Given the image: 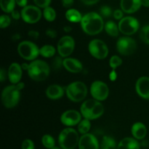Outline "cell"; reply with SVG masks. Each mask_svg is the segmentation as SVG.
<instances>
[{"instance_id":"1","label":"cell","mask_w":149,"mask_h":149,"mask_svg":"<svg viewBox=\"0 0 149 149\" xmlns=\"http://www.w3.org/2000/svg\"><path fill=\"white\" fill-rule=\"evenodd\" d=\"M81 28L87 34L94 36L98 34L104 28V23L101 16L96 13H89L81 19Z\"/></svg>"},{"instance_id":"2","label":"cell","mask_w":149,"mask_h":149,"mask_svg":"<svg viewBox=\"0 0 149 149\" xmlns=\"http://www.w3.org/2000/svg\"><path fill=\"white\" fill-rule=\"evenodd\" d=\"M24 87L23 82L6 87L1 93V102L7 109L16 106L20 98V90Z\"/></svg>"},{"instance_id":"3","label":"cell","mask_w":149,"mask_h":149,"mask_svg":"<svg viewBox=\"0 0 149 149\" xmlns=\"http://www.w3.org/2000/svg\"><path fill=\"white\" fill-rule=\"evenodd\" d=\"M27 71L31 79L36 81H42L49 77L50 68L46 62L41 60H36L29 64V68Z\"/></svg>"},{"instance_id":"4","label":"cell","mask_w":149,"mask_h":149,"mask_svg":"<svg viewBox=\"0 0 149 149\" xmlns=\"http://www.w3.org/2000/svg\"><path fill=\"white\" fill-rule=\"evenodd\" d=\"M79 139L78 132L68 127L61 131L58 136V143L62 149H74L79 145Z\"/></svg>"},{"instance_id":"5","label":"cell","mask_w":149,"mask_h":149,"mask_svg":"<svg viewBox=\"0 0 149 149\" xmlns=\"http://www.w3.org/2000/svg\"><path fill=\"white\" fill-rule=\"evenodd\" d=\"M67 97L74 102H80L84 100L87 95V87L84 83L77 81L67 86Z\"/></svg>"},{"instance_id":"6","label":"cell","mask_w":149,"mask_h":149,"mask_svg":"<svg viewBox=\"0 0 149 149\" xmlns=\"http://www.w3.org/2000/svg\"><path fill=\"white\" fill-rule=\"evenodd\" d=\"M17 52L21 58L26 61H33L39 55V49L34 43L23 41L18 45Z\"/></svg>"},{"instance_id":"7","label":"cell","mask_w":149,"mask_h":149,"mask_svg":"<svg viewBox=\"0 0 149 149\" xmlns=\"http://www.w3.org/2000/svg\"><path fill=\"white\" fill-rule=\"evenodd\" d=\"M90 54L96 59H105L109 55V49L104 42L100 39H93L88 46Z\"/></svg>"},{"instance_id":"8","label":"cell","mask_w":149,"mask_h":149,"mask_svg":"<svg viewBox=\"0 0 149 149\" xmlns=\"http://www.w3.org/2000/svg\"><path fill=\"white\" fill-rule=\"evenodd\" d=\"M119 31L127 36H131L136 33L139 29V23L136 18L131 16L125 17L119 21Z\"/></svg>"},{"instance_id":"9","label":"cell","mask_w":149,"mask_h":149,"mask_svg":"<svg viewBox=\"0 0 149 149\" xmlns=\"http://www.w3.org/2000/svg\"><path fill=\"white\" fill-rule=\"evenodd\" d=\"M136 42L130 37H121L116 42L117 51L122 55H132L136 50Z\"/></svg>"},{"instance_id":"10","label":"cell","mask_w":149,"mask_h":149,"mask_svg":"<svg viewBox=\"0 0 149 149\" xmlns=\"http://www.w3.org/2000/svg\"><path fill=\"white\" fill-rule=\"evenodd\" d=\"M90 93L95 100L103 101L109 96V89L106 83L101 81H95L91 84Z\"/></svg>"},{"instance_id":"11","label":"cell","mask_w":149,"mask_h":149,"mask_svg":"<svg viewBox=\"0 0 149 149\" xmlns=\"http://www.w3.org/2000/svg\"><path fill=\"white\" fill-rule=\"evenodd\" d=\"M21 17L26 23L33 24L39 21L42 17V12L38 7L26 6L21 10Z\"/></svg>"},{"instance_id":"12","label":"cell","mask_w":149,"mask_h":149,"mask_svg":"<svg viewBox=\"0 0 149 149\" xmlns=\"http://www.w3.org/2000/svg\"><path fill=\"white\" fill-rule=\"evenodd\" d=\"M75 42L70 36H64L61 38L58 43V52L62 58H67L74 50Z\"/></svg>"},{"instance_id":"13","label":"cell","mask_w":149,"mask_h":149,"mask_svg":"<svg viewBox=\"0 0 149 149\" xmlns=\"http://www.w3.org/2000/svg\"><path fill=\"white\" fill-rule=\"evenodd\" d=\"M81 115L76 110H68L64 112L61 116V121L65 126H75L81 122Z\"/></svg>"},{"instance_id":"14","label":"cell","mask_w":149,"mask_h":149,"mask_svg":"<svg viewBox=\"0 0 149 149\" xmlns=\"http://www.w3.org/2000/svg\"><path fill=\"white\" fill-rule=\"evenodd\" d=\"M79 149H99L98 141L93 134L82 135L79 142Z\"/></svg>"},{"instance_id":"15","label":"cell","mask_w":149,"mask_h":149,"mask_svg":"<svg viewBox=\"0 0 149 149\" xmlns=\"http://www.w3.org/2000/svg\"><path fill=\"white\" fill-rule=\"evenodd\" d=\"M22 73L23 69L21 65L17 63H12L8 68V78L10 82L13 84H18L22 78Z\"/></svg>"},{"instance_id":"16","label":"cell","mask_w":149,"mask_h":149,"mask_svg":"<svg viewBox=\"0 0 149 149\" xmlns=\"http://www.w3.org/2000/svg\"><path fill=\"white\" fill-rule=\"evenodd\" d=\"M135 89L138 95L144 99H149V77H142L138 79Z\"/></svg>"},{"instance_id":"17","label":"cell","mask_w":149,"mask_h":149,"mask_svg":"<svg viewBox=\"0 0 149 149\" xmlns=\"http://www.w3.org/2000/svg\"><path fill=\"white\" fill-rule=\"evenodd\" d=\"M122 10L126 13H133L142 6V0H121Z\"/></svg>"},{"instance_id":"18","label":"cell","mask_w":149,"mask_h":149,"mask_svg":"<svg viewBox=\"0 0 149 149\" xmlns=\"http://www.w3.org/2000/svg\"><path fill=\"white\" fill-rule=\"evenodd\" d=\"M63 66L67 71L74 74L81 72L83 69L81 63L78 60L71 58H67L63 60Z\"/></svg>"},{"instance_id":"19","label":"cell","mask_w":149,"mask_h":149,"mask_svg":"<svg viewBox=\"0 0 149 149\" xmlns=\"http://www.w3.org/2000/svg\"><path fill=\"white\" fill-rule=\"evenodd\" d=\"M64 95V90L61 86L58 84L49 85L46 90V95L51 100H58L61 98Z\"/></svg>"},{"instance_id":"20","label":"cell","mask_w":149,"mask_h":149,"mask_svg":"<svg viewBox=\"0 0 149 149\" xmlns=\"http://www.w3.org/2000/svg\"><path fill=\"white\" fill-rule=\"evenodd\" d=\"M131 132H132V135L134 138L137 140H142L146 136V127L141 122H137L132 125Z\"/></svg>"},{"instance_id":"21","label":"cell","mask_w":149,"mask_h":149,"mask_svg":"<svg viewBox=\"0 0 149 149\" xmlns=\"http://www.w3.org/2000/svg\"><path fill=\"white\" fill-rule=\"evenodd\" d=\"M97 100H95V99H89V100H85L84 103L81 104V108H80V111H81V113L84 119H87L90 120V113H91L92 110H93V107Z\"/></svg>"},{"instance_id":"22","label":"cell","mask_w":149,"mask_h":149,"mask_svg":"<svg viewBox=\"0 0 149 149\" xmlns=\"http://www.w3.org/2000/svg\"><path fill=\"white\" fill-rule=\"evenodd\" d=\"M117 149H140V145L134 138H125L119 143Z\"/></svg>"},{"instance_id":"23","label":"cell","mask_w":149,"mask_h":149,"mask_svg":"<svg viewBox=\"0 0 149 149\" xmlns=\"http://www.w3.org/2000/svg\"><path fill=\"white\" fill-rule=\"evenodd\" d=\"M65 17L71 23H79L81 21V15L78 10L75 9H69L65 13Z\"/></svg>"},{"instance_id":"24","label":"cell","mask_w":149,"mask_h":149,"mask_svg":"<svg viewBox=\"0 0 149 149\" xmlns=\"http://www.w3.org/2000/svg\"><path fill=\"white\" fill-rule=\"evenodd\" d=\"M103 113H104V107H103V104L100 103V101H97L93 107L91 113H90V120H93V119H96L100 117L103 114Z\"/></svg>"},{"instance_id":"25","label":"cell","mask_w":149,"mask_h":149,"mask_svg":"<svg viewBox=\"0 0 149 149\" xmlns=\"http://www.w3.org/2000/svg\"><path fill=\"white\" fill-rule=\"evenodd\" d=\"M100 149H117L115 140L110 136H104L102 140Z\"/></svg>"},{"instance_id":"26","label":"cell","mask_w":149,"mask_h":149,"mask_svg":"<svg viewBox=\"0 0 149 149\" xmlns=\"http://www.w3.org/2000/svg\"><path fill=\"white\" fill-rule=\"evenodd\" d=\"M105 30L109 36H117L119 35V26L113 21H108L105 24Z\"/></svg>"},{"instance_id":"27","label":"cell","mask_w":149,"mask_h":149,"mask_svg":"<svg viewBox=\"0 0 149 149\" xmlns=\"http://www.w3.org/2000/svg\"><path fill=\"white\" fill-rule=\"evenodd\" d=\"M15 0H0V6L4 13H10L14 10Z\"/></svg>"},{"instance_id":"28","label":"cell","mask_w":149,"mask_h":149,"mask_svg":"<svg viewBox=\"0 0 149 149\" xmlns=\"http://www.w3.org/2000/svg\"><path fill=\"white\" fill-rule=\"evenodd\" d=\"M55 53V49L52 45H44L39 49V54L45 58H52Z\"/></svg>"},{"instance_id":"29","label":"cell","mask_w":149,"mask_h":149,"mask_svg":"<svg viewBox=\"0 0 149 149\" xmlns=\"http://www.w3.org/2000/svg\"><path fill=\"white\" fill-rule=\"evenodd\" d=\"M90 127H91V124H90V120L84 119L79 123L78 130L79 133L82 134V135H85L90 131Z\"/></svg>"},{"instance_id":"30","label":"cell","mask_w":149,"mask_h":149,"mask_svg":"<svg viewBox=\"0 0 149 149\" xmlns=\"http://www.w3.org/2000/svg\"><path fill=\"white\" fill-rule=\"evenodd\" d=\"M42 143L46 148L52 149L55 147V139L49 135H45L42 138Z\"/></svg>"},{"instance_id":"31","label":"cell","mask_w":149,"mask_h":149,"mask_svg":"<svg viewBox=\"0 0 149 149\" xmlns=\"http://www.w3.org/2000/svg\"><path fill=\"white\" fill-rule=\"evenodd\" d=\"M44 17H45V20L47 21L52 22L55 20V17H56V13H55V10L52 7H47L45 8L43 12Z\"/></svg>"},{"instance_id":"32","label":"cell","mask_w":149,"mask_h":149,"mask_svg":"<svg viewBox=\"0 0 149 149\" xmlns=\"http://www.w3.org/2000/svg\"><path fill=\"white\" fill-rule=\"evenodd\" d=\"M140 37L143 42L149 45V26H145L142 28L140 33Z\"/></svg>"},{"instance_id":"33","label":"cell","mask_w":149,"mask_h":149,"mask_svg":"<svg viewBox=\"0 0 149 149\" xmlns=\"http://www.w3.org/2000/svg\"><path fill=\"white\" fill-rule=\"evenodd\" d=\"M122 64V60L120 57L117 56V55H113L111 58L110 61H109V65L110 66L113 68V70L119 67Z\"/></svg>"},{"instance_id":"34","label":"cell","mask_w":149,"mask_h":149,"mask_svg":"<svg viewBox=\"0 0 149 149\" xmlns=\"http://www.w3.org/2000/svg\"><path fill=\"white\" fill-rule=\"evenodd\" d=\"M10 23H11V19H10V17L8 15H2L0 17V27L1 29L7 28V26H10Z\"/></svg>"},{"instance_id":"35","label":"cell","mask_w":149,"mask_h":149,"mask_svg":"<svg viewBox=\"0 0 149 149\" xmlns=\"http://www.w3.org/2000/svg\"><path fill=\"white\" fill-rule=\"evenodd\" d=\"M62 57H55L52 62V66L55 70L61 69V66L63 65V61L62 60Z\"/></svg>"},{"instance_id":"36","label":"cell","mask_w":149,"mask_h":149,"mask_svg":"<svg viewBox=\"0 0 149 149\" xmlns=\"http://www.w3.org/2000/svg\"><path fill=\"white\" fill-rule=\"evenodd\" d=\"M100 15L104 17H109L112 15V10L109 6H103L100 10Z\"/></svg>"},{"instance_id":"37","label":"cell","mask_w":149,"mask_h":149,"mask_svg":"<svg viewBox=\"0 0 149 149\" xmlns=\"http://www.w3.org/2000/svg\"><path fill=\"white\" fill-rule=\"evenodd\" d=\"M22 149H34V143L30 139H26L23 141L21 145Z\"/></svg>"},{"instance_id":"38","label":"cell","mask_w":149,"mask_h":149,"mask_svg":"<svg viewBox=\"0 0 149 149\" xmlns=\"http://www.w3.org/2000/svg\"><path fill=\"white\" fill-rule=\"evenodd\" d=\"M33 1L38 7L46 8V7H49L51 0H33Z\"/></svg>"},{"instance_id":"39","label":"cell","mask_w":149,"mask_h":149,"mask_svg":"<svg viewBox=\"0 0 149 149\" xmlns=\"http://www.w3.org/2000/svg\"><path fill=\"white\" fill-rule=\"evenodd\" d=\"M113 15L115 19L116 20H122L123 18V13L121 10H116L113 12Z\"/></svg>"},{"instance_id":"40","label":"cell","mask_w":149,"mask_h":149,"mask_svg":"<svg viewBox=\"0 0 149 149\" xmlns=\"http://www.w3.org/2000/svg\"><path fill=\"white\" fill-rule=\"evenodd\" d=\"M46 35L47 36H49V38H52V39H55L57 36V32L55 31L54 29H48L46 31Z\"/></svg>"},{"instance_id":"41","label":"cell","mask_w":149,"mask_h":149,"mask_svg":"<svg viewBox=\"0 0 149 149\" xmlns=\"http://www.w3.org/2000/svg\"><path fill=\"white\" fill-rule=\"evenodd\" d=\"M29 36L33 39H37L39 36V33L36 31H30L29 32Z\"/></svg>"},{"instance_id":"42","label":"cell","mask_w":149,"mask_h":149,"mask_svg":"<svg viewBox=\"0 0 149 149\" xmlns=\"http://www.w3.org/2000/svg\"><path fill=\"white\" fill-rule=\"evenodd\" d=\"M63 6L66 8L71 7L74 4V0H62Z\"/></svg>"},{"instance_id":"43","label":"cell","mask_w":149,"mask_h":149,"mask_svg":"<svg viewBox=\"0 0 149 149\" xmlns=\"http://www.w3.org/2000/svg\"><path fill=\"white\" fill-rule=\"evenodd\" d=\"M84 4L87 5H92V4H95L99 1V0H81Z\"/></svg>"},{"instance_id":"44","label":"cell","mask_w":149,"mask_h":149,"mask_svg":"<svg viewBox=\"0 0 149 149\" xmlns=\"http://www.w3.org/2000/svg\"><path fill=\"white\" fill-rule=\"evenodd\" d=\"M11 14H12V17H13V18L15 19V20H18V19L21 17V14H20V13H19L17 11H16V10H13V11L11 13Z\"/></svg>"},{"instance_id":"45","label":"cell","mask_w":149,"mask_h":149,"mask_svg":"<svg viewBox=\"0 0 149 149\" xmlns=\"http://www.w3.org/2000/svg\"><path fill=\"white\" fill-rule=\"evenodd\" d=\"M15 1L17 5L22 7H26V4H27V0H15Z\"/></svg>"},{"instance_id":"46","label":"cell","mask_w":149,"mask_h":149,"mask_svg":"<svg viewBox=\"0 0 149 149\" xmlns=\"http://www.w3.org/2000/svg\"><path fill=\"white\" fill-rule=\"evenodd\" d=\"M6 78V72L4 71V68H1V71H0V79H1V81H4Z\"/></svg>"},{"instance_id":"47","label":"cell","mask_w":149,"mask_h":149,"mask_svg":"<svg viewBox=\"0 0 149 149\" xmlns=\"http://www.w3.org/2000/svg\"><path fill=\"white\" fill-rule=\"evenodd\" d=\"M116 78V74L115 73L114 71H113L112 72H111L110 74V79L112 80V81H114Z\"/></svg>"},{"instance_id":"48","label":"cell","mask_w":149,"mask_h":149,"mask_svg":"<svg viewBox=\"0 0 149 149\" xmlns=\"http://www.w3.org/2000/svg\"><path fill=\"white\" fill-rule=\"evenodd\" d=\"M142 5L144 7H149V0H142Z\"/></svg>"},{"instance_id":"49","label":"cell","mask_w":149,"mask_h":149,"mask_svg":"<svg viewBox=\"0 0 149 149\" xmlns=\"http://www.w3.org/2000/svg\"><path fill=\"white\" fill-rule=\"evenodd\" d=\"M22 67V69H24V70H28L29 68V64L28 63H23V65H21Z\"/></svg>"},{"instance_id":"50","label":"cell","mask_w":149,"mask_h":149,"mask_svg":"<svg viewBox=\"0 0 149 149\" xmlns=\"http://www.w3.org/2000/svg\"><path fill=\"white\" fill-rule=\"evenodd\" d=\"M63 30L65 31L66 33H68V32L71 31V30H72V29H71V27H70V26H65V27L63 28Z\"/></svg>"},{"instance_id":"51","label":"cell","mask_w":149,"mask_h":149,"mask_svg":"<svg viewBox=\"0 0 149 149\" xmlns=\"http://www.w3.org/2000/svg\"><path fill=\"white\" fill-rule=\"evenodd\" d=\"M52 149H61V148H58V147H54V148H52Z\"/></svg>"}]
</instances>
